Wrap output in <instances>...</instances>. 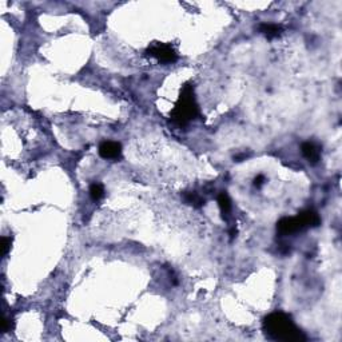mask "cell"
Returning a JSON list of instances; mask_svg holds the SVG:
<instances>
[{
    "instance_id": "277c9868",
    "label": "cell",
    "mask_w": 342,
    "mask_h": 342,
    "mask_svg": "<svg viewBox=\"0 0 342 342\" xmlns=\"http://www.w3.org/2000/svg\"><path fill=\"white\" fill-rule=\"evenodd\" d=\"M147 55L155 58L156 61L161 63H174L178 59L175 51L167 44H155L151 45L147 50Z\"/></svg>"
},
{
    "instance_id": "ba28073f",
    "label": "cell",
    "mask_w": 342,
    "mask_h": 342,
    "mask_svg": "<svg viewBox=\"0 0 342 342\" xmlns=\"http://www.w3.org/2000/svg\"><path fill=\"white\" fill-rule=\"evenodd\" d=\"M218 205H219V209H221L223 215H227L229 213L232 212V201H230V198L225 192H222L218 196Z\"/></svg>"
},
{
    "instance_id": "5b68a950",
    "label": "cell",
    "mask_w": 342,
    "mask_h": 342,
    "mask_svg": "<svg viewBox=\"0 0 342 342\" xmlns=\"http://www.w3.org/2000/svg\"><path fill=\"white\" fill-rule=\"evenodd\" d=\"M99 155L103 159H118L122 155L121 143L112 141H106L99 146Z\"/></svg>"
},
{
    "instance_id": "7c38bea8",
    "label": "cell",
    "mask_w": 342,
    "mask_h": 342,
    "mask_svg": "<svg viewBox=\"0 0 342 342\" xmlns=\"http://www.w3.org/2000/svg\"><path fill=\"white\" fill-rule=\"evenodd\" d=\"M263 182H265V178H263V175H258L256 179H254V186L261 187L262 185H263Z\"/></svg>"
},
{
    "instance_id": "6da1fadb",
    "label": "cell",
    "mask_w": 342,
    "mask_h": 342,
    "mask_svg": "<svg viewBox=\"0 0 342 342\" xmlns=\"http://www.w3.org/2000/svg\"><path fill=\"white\" fill-rule=\"evenodd\" d=\"M263 332L274 341L302 342L306 341V336L298 329L292 318L285 313H272L263 320Z\"/></svg>"
},
{
    "instance_id": "52a82bcc",
    "label": "cell",
    "mask_w": 342,
    "mask_h": 342,
    "mask_svg": "<svg viewBox=\"0 0 342 342\" xmlns=\"http://www.w3.org/2000/svg\"><path fill=\"white\" fill-rule=\"evenodd\" d=\"M259 31L266 36L267 39H274V38H278L281 35L282 27L277 24H266L265 23V24L259 25Z\"/></svg>"
},
{
    "instance_id": "3957f363",
    "label": "cell",
    "mask_w": 342,
    "mask_h": 342,
    "mask_svg": "<svg viewBox=\"0 0 342 342\" xmlns=\"http://www.w3.org/2000/svg\"><path fill=\"white\" fill-rule=\"evenodd\" d=\"M305 229H307V227L305 226L299 214L297 216H292V218H282L277 223V232L281 235H292V234L302 232Z\"/></svg>"
},
{
    "instance_id": "9c48e42d",
    "label": "cell",
    "mask_w": 342,
    "mask_h": 342,
    "mask_svg": "<svg viewBox=\"0 0 342 342\" xmlns=\"http://www.w3.org/2000/svg\"><path fill=\"white\" fill-rule=\"evenodd\" d=\"M90 195L94 201H101L105 196V189L101 183H92L90 186Z\"/></svg>"
},
{
    "instance_id": "7a4b0ae2",
    "label": "cell",
    "mask_w": 342,
    "mask_h": 342,
    "mask_svg": "<svg viewBox=\"0 0 342 342\" xmlns=\"http://www.w3.org/2000/svg\"><path fill=\"white\" fill-rule=\"evenodd\" d=\"M198 114H199V110H198V105L195 102L192 86L187 83L183 86L179 99L175 103V107L171 111V119H172V122H175L176 125L185 126L194 118H196Z\"/></svg>"
},
{
    "instance_id": "8fae6325",
    "label": "cell",
    "mask_w": 342,
    "mask_h": 342,
    "mask_svg": "<svg viewBox=\"0 0 342 342\" xmlns=\"http://www.w3.org/2000/svg\"><path fill=\"white\" fill-rule=\"evenodd\" d=\"M10 246H11V239L10 238H7V236H3L1 238V256H4L7 253H8V250H10Z\"/></svg>"
},
{
    "instance_id": "30bf717a",
    "label": "cell",
    "mask_w": 342,
    "mask_h": 342,
    "mask_svg": "<svg viewBox=\"0 0 342 342\" xmlns=\"http://www.w3.org/2000/svg\"><path fill=\"white\" fill-rule=\"evenodd\" d=\"M186 201H187V203H190V205H192V206H195V207H201L202 205L205 203V202L202 201L201 198L196 195V194H194V192L187 194Z\"/></svg>"
},
{
    "instance_id": "8992f818",
    "label": "cell",
    "mask_w": 342,
    "mask_h": 342,
    "mask_svg": "<svg viewBox=\"0 0 342 342\" xmlns=\"http://www.w3.org/2000/svg\"><path fill=\"white\" fill-rule=\"evenodd\" d=\"M302 155L306 158V161L310 163V165H317L320 159H321V150L320 147L316 146L312 142H305L302 143L301 146Z\"/></svg>"
}]
</instances>
